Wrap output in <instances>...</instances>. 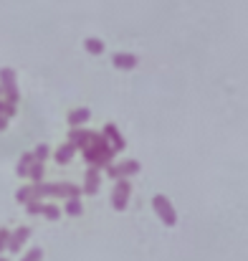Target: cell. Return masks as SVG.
I'll return each instance as SVG.
<instances>
[{"label":"cell","mask_w":248,"mask_h":261,"mask_svg":"<svg viewBox=\"0 0 248 261\" xmlns=\"http://www.w3.org/2000/svg\"><path fill=\"white\" fill-rule=\"evenodd\" d=\"M8 239H10V231L8 228H0V254L8 249Z\"/></svg>","instance_id":"23"},{"label":"cell","mask_w":248,"mask_h":261,"mask_svg":"<svg viewBox=\"0 0 248 261\" xmlns=\"http://www.w3.org/2000/svg\"><path fill=\"white\" fill-rule=\"evenodd\" d=\"M48 155H51L48 145H38V147L33 150V160H36V163H46V160H48Z\"/></svg>","instance_id":"20"},{"label":"cell","mask_w":248,"mask_h":261,"mask_svg":"<svg viewBox=\"0 0 248 261\" xmlns=\"http://www.w3.org/2000/svg\"><path fill=\"white\" fill-rule=\"evenodd\" d=\"M0 96H3V91H0Z\"/></svg>","instance_id":"26"},{"label":"cell","mask_w":248,"mask_h":261,"mask_svg":"<svg viewBox=\"0 0 248 261\" xmlns=\"http://www.w3.org/2000/svg\"><path fill=\"white\" fill-rule=\"evenodd\" d=\"M8 129V117H0V132Z\"/></svg>","instance_id":"24"},{"label":"cell","mask_w":248,"mask_h":261,"mask_svg":"<svg viewBox=\"0 0 248 261\" xmlns=\"http://www.w3.org/2000/svg\"><path fill=\"white\" fill-rule=\"evenodd\" d=\"M84 160L89 163V168H99V170H104V168H109L112 163H114V150H112V145L104 140V135L101 132H94L91 135V145L81 150Z\"/></svg>","instance_id":"1"},{"label":"cell","mask_w":248,"mask_h":261,"mask_svg":"<svg viewBox=\"0 0 248 261\" xmlns=\"http://www.w3.org/2000/svg\"><path fill=\"white\" fill-rule=\"evenodd\" d=\"M64 213H69V216H81L84 213V205H81V198H69L66 200V208H64Z\"/></svg>","instance_id":"16"},{"label":"cell","mask_w":248,"mask_h":261,"mask_svg":"<svg viewBox=\"0 0 248 261\" xmlns=\"http://www.w3.org/2000/svg\"><path fill=\"white\" fill-rule=\"evenodd\" d=\"M43 173H46L43 163H36V160H33V165H31V170H28V177H31L33 182H43Z\"/></svg>","instance_id":"17"},{"label":"cell","mask_w":248,"mask_h":261,"mask_svg":"<svg viewBox=\"0 0 248 261\" xmlns=\"http://www.w3.org/2000/svg\"><path fill=\"white\" fill-rule=\"evenodd\" d=\"M91 129H86V127H71V132H69V142L76 147V150H86L89 145H91Z\"/></svg>","instance_id":"8"},{"label":"cell","mask_w":248,"mask_h":261,"mask_svg":"<svg viewBox=\"0 0 248 261\" xmlns=\"http://www.w3.org/2000/svg\"><path fill=\"white\" fill-rule=\"evenodd\" d=\"M41 216H46L48 221H59L61 218V208L53 205V203H43V213Z\"/></svg>","instance_id":"18"},{"label":"cell","mask_w":248,"mask_h":261,"mask_svg":"<svg viewBox=\"0 0 248 261\" xmlns=\"http://www.w3.org/2000/svg\"><path fill=\"white\" fill-rule=\"evenodd\" d=\"M41 259H43V251L36 246V249H31L28 254H23V259L20 261H41Z\"/></svg>","instance_id":"22"},{"label":"cell","mask_w":248,"mask_h":261,"mask_svg":"<svg viewBox=\"0 0 248 261\" xmlns=\"http://www.w3.org/2000/svg\"><path fill=\"white\" fill-rule=\"evenodd\" d=\"M84 48H86L91 56H101L106 46H104V41H101V38H96V36H89V38L84 41Z\"/></svg>","instance_id":"13"},{"label":"cell","mask_w":248,"mask_h":261,"mask_svg":"<svg viewBox=\"0 0 248 261\" xmlns=\"http://www.w3.org/2000/svg\"><path fill=\"white\" fill-rule=\"evenodd\" d=\"M112 64L119 69V71H134L137 66H140V59L134 56V54H124V51H117L114 56H112Z\"/></svg>","instance_id":"9"},{"label":"cell","mask_w":248,"mask_h":261,"mask_svg":"<svg viewBox=\"0 0 248 261\" xmlns=\"http://www.w3.org/2000/svg\"><path fill=\"white\" fill-rule=\"evenodd\" d=\"M106 170V175L112 177V180H119V177H129V175H137L140 170H142V165L137 163V160H122V163H112L109 168H104Z\"/></svg>","instance_id":"5"},{"label":"cell","mask_w":248,"mask_h":261,"mask_svg":"<svg viewBox=\"0 0 248 261\" xmlns=\"http://www.w3.org/2000/svg\"><path fill=\"white\" fill-rule=\"evenodd\" d=\"M25 208H28L31 216H41L43 213V200H31V203H25Z\"/></svg>","instance_id":"21"},{"label":"cell","mask_w":248,"mask_h":261,"mask_svg":"<svg viewBox=\"0 0 248 261\" xmlns=\"http://www.w3.org/2000/svg\"><path fill=\"white\" fill-rule=\"evenodd\" d=\"M15 112H18V104H10V101H5V99H0V117H15Z\"/></svg>","instance_id":"19"},{"label":"cell","mask_w":248,"mask_h":261,"mask_svg":"<svg viewBox=\"0 0 248 261\" xmlns=\"http://www.w3.org/2000/svg\"><path fill=\"white\" fill-rule=\"evenodd\" d=\"M28 236H31V228H28V226H20L18 231H13L10 239H8V251H10V254H20V249H23V244L28 241Z\"/></svg>","instance_id":"10"},{"label":"cell","mask_w":248,"mask_h":261,"mask_svg":"<svg viewBox=\"0 0 248 261\" xmlns=\"http://www.w3.org/2000/svg\"><path fill=\"white\" fill-rule=\"evenodd\" d=\"M0 91H3L5 101H10V104L20 101V91H18V82H15L13 69H0Z\"/></svg>","instance_id":"2"},{"label":"cell","mask_w":248,"mask_h":261,"mask_svg":"<svg viewBox=\"0 0 248 261\" xmlns=\"http://www.w3.org/2000/svg\"><path fill=\"white\" fill-rule=\"evenodd\" d=\"M152 208H155V213L160 216V221H162L165 226H175V223H177V213H175L172 203L167 200L165 195H155V198H152Z\"/></svg>","instance_id":"4"},{"label":"cell","mask_w":248,"mask_h":261,"mask_svg":"<svg viewBox=\"0 0 248 261\" xmlns=\"http://www.w3.org/2000/svg\"><path fill=\"white\" fill-rule=\"evenodd\" d=\"M129 195H132V185H129V180H127V177H119L117 185H114V190H112V208L122 213V211L129 205Z\"/></svg>","instance_id":"3"},{"label":"cell","mask_w":248,"mask_h":261,"mask_svg":"<svg viewBox=\"0 0 248 261\" xmlns=\"http://www.w3.org/2000/svg\"><path fill=\"white\" fill-rule=\"evenodd\" d=\"M76 152H79V150H76L71 142H64V145H59V150L53 152V160H56L59 165H69V163L74 160Z\"/></svg>","instance_id":"11"},{"label":"cell","mask_w":248,"mask_h":261,"mask_svg":"<svg viewBox=\"0 0 248 261\" xmlns=\"http://www.w3.org/2000/svg\"><path fill=\"white\" fill-rule=\"evenodd\" d=\"M31 165H33V152H25V155L20 158L18 168H15V175H18V177H28V170H31Z\"/></svg>","instance_id":"15"},{"label":"cell","mask_w":248,"mask_h":261,"mask_svg":"<svg viewBox=\"0 0 248 261\" xmlns=\"http://www.w3.org/2000/svg\"><path fill=\"white\" fill-rule=\"evenodd\" d=\"M15 200H18L20 205H25V203H31V200H38V198H36V185H25V188H20V190L15 193Z\"/></svg>","instance_id":"14"},{"label":"cell","mask_w":248,"mask_h":261,"mask_svg":"<svg viewBox=\"0 0 248 261\" xmlns=\"http://www.w3.org/2000/svg\"><path fill=\"white\" fill-rule=\"evenodd\" d=\"M89 117H91V112L81 107V109H71L66 119H69V127H84L89 122Z\"/></svg>","instance_id":"12"},{"label":"cell","mask_w":248,"mask_h":261,"mask_svg":"<svg viewBox=\"0 0 248 261\" xmlns=\"http://www.w3.org/2000/svg\"><path fill=\"white\" fill-rule=\"evenodd\" d=\"M99 188H101V170H99V168H89L86 175H84L81 193H86V195H96Z\"/></svg>","instance_id":"7"},{"label":"cell","mask_w":248,"mask_h":261,"mask_svg":"<svg viewBox=\"0 0 248 261\" xmlns=\"http://www.w3.org/2000/svg\"><path fill=\"white\" fill-rule=\"evenodd\" d=\"M101 135H104V140L112 145V150L114 152H122L124 147H127V140L122 137V132H119V127L114 124V122H109V124H104V129H101Z\"/></svg>","instance_id":"6"},{"label":"cell","mask_w":248,"mask_h":261,"mask_svg":"<svg viewBox=\"0 0 248 261\" xmlns=\"http://www.w3.org/2000/svg\"><path fill=\"white\" fill-rule=\"evenodd\" d=\"M0 261H8V259H0Z\"/></svg>","instance_id":"25"}]
</instances>
